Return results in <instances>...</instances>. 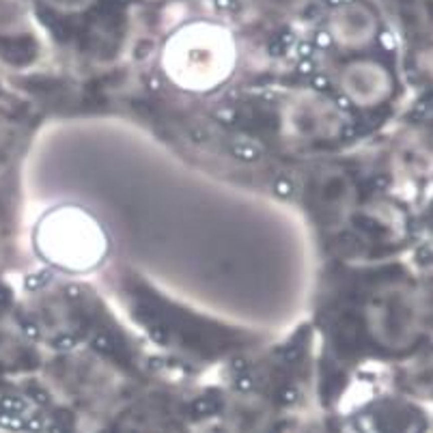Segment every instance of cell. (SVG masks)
I'll list each match as a JSON object with an SVG mask.
<instances>
[{
    "label": "cell",
    "mask_w": 433,
    "mask_h": 433,
    "mask_svg": "<svg viewBox=\"0 0 433 433\" xmlns=\"http://www.w3.org/2000/svg\"><path fill=\"white\" fill-rule=\"evenodd\" d=\"M43 246L48 257L67 268H86L102 257V237L86 218L56 213L43 227Z\"/></svg>",
    "instance_id": "cell-1"
}]
</instances>
